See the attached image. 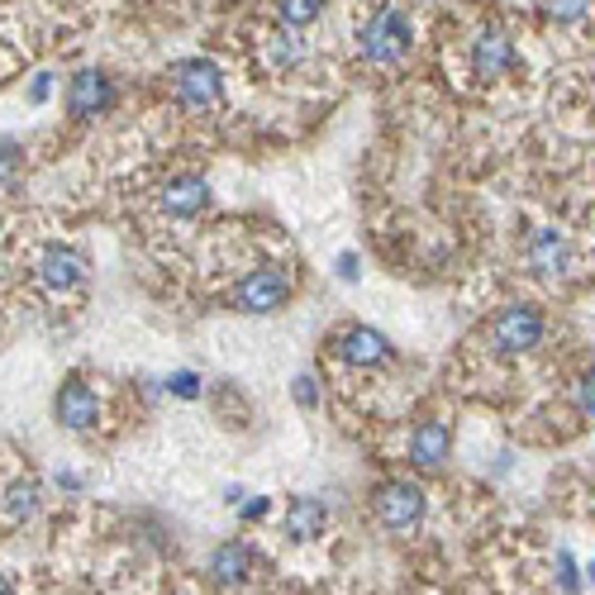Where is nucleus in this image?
<instances>
[{
	"label": "nucleus",
	"instance_id": "f257e3e1",
	"mask_svg": "<svg viewBox=\"0 0 595 595\" xmlns=\"http://www.w3.org/2000/svg\"><path fill=\"white\" fill-rule=\"evenodd\" d=\"M405 53H410V10H405L400 0H386L367 20V29H362V57H367L372 67H390V63H400Z\"/></svg>",
	"mask_w": 595,
	"mask_h": 595
},
{
	"label": "nucleus",
	"instance_id": "f03ea898",
	"mask_svg": "<svg viewBox=\"0 0 595 595\" xmlns=\"http://www.w3.org/2000/svg\"><path fill=\"white\" fill-rule=\"evenodd\" d=\"M291 291H296V277L286 267H253L249 277L229 291V310H239V315H272V310H282Z\"/></svg>",
	"mask_w": 595,
	"mask_h": 595
},
{
	"label": "nucleus",
	"instance_id": "7ed1b4c3",
	"mask_svg": "<svg viewBox=\"0 0 595 595\" xmlns=\"http://www.w3.org/2000/svg\"><path fill=\"white\" fill-rule=\"evenodd\" d=\"M543 343V315L533 305H500L496 319H491V348L500 357H519L533 353Z\"/></svg>",
	"mask_w": 595,
	"mask_h": 595
},
{
	"label": "nucleus",
	"instance_id": "20e7f679",
	"mask_svg": "<svg viewBox=\"0 0 595 595\" xmlns=\"http://www.w3.org/2000/svg\"><path fill=\"white\" fill-rule=\"evenodd\" d=\"M172 91H177L186 110H214L224 100V77L210 57H181L172 67Z\"/></svg>",
	"mask_w": 595,
	"mask_h": 595
},
{
	"label": "nucleus",
	"instance_id": "39448f33",
	"mask_svg": "<svg viewBox=\"0 0 595 595\" xmlns=\"http://www.w3.org/2000/svg\"><path fill=\"white\" fill-rule=\"evenodd\" d=\"M372 515H376V525L390 533H410L419 519H425V491L415 482H382L372 496Z\"/></svg>",
	"mask_w": 595,
	"mask_h": 595
},
{
	"label": "nucleus",
	"instance_id": "423d86ee",
	"mask_svg": "<svg viewBox=\"0 0 595 595\" xmlns=\"http://www.w3.org/2000/svg\"><path fill=\"white\" fill-rule=\"evenodd\" d=\"M114 106V81L106 71L86 67L77 77L67 81V114H77V120H96V114H106Z\"/></svg>",
	"mask_w": 595,
	"mask_h": 595
},
{
	"label": "nucleus",
	"instance_id": "0eeeda50",
	"mask_svg": "<svg viewBox=\"0 0 595 595\" xmlns=\"http://www.w3.org/2000/svg\"><path fill=\"white\" fill-rule=\"evenodd\" d=\"M53 415H57V425L63 429L86 433V429H96V419H100V396L86 382H67L63 390H57V400H53Z\"/></svg>",
	"mask_w": 595,
	"mask_h": 595
},
{
	"label": "nucleus",
	"instance_id": "6e6552de",
	"mask_svg": "<svg viewBox=\"0 0 595 595\" xmlns=\"http://www.w3.org/2000/svg\"><path fill=\"white\" fill-rule=\"evenodd\" d=\"M525 257L539 277H568L572 272V243L558 234V229H533L525 243Z\"/></svg>",
	"mask_w": 595,
	"mask_h": 595
},
{
	"label": "nucleus",
	"instance_id": "1a4fd4ad",
	"mask_svg": "<svg viewBox=\"0 0 595 595\" xmlns=\"http://www.w3.org/2000/svg\"><path fill=\"white\" fill-rule=\"evenodd\" d=\"M86 277V257L77 249H67V243H48L38 257V282L48 286V291H77Z\"/></svg>",
	"mask_w": 595,
	"mask_h": 595
},
{
	"label": "nucleus",
	"instance_id": "9d476101",
	"mask_svg": "<svg viewBox=\"0 0 595 595\" xmlns=\"http://www.w3.org/2000/svg\"><path fill=\"white\" fill-rule=\"evenodd\" d=\"M339 357L348 362V367H382V362L390 357V343L382 329H367V324H353L339 333Z\"/></svg>",
	"mask_w": 595,
	"mask_h": 595
},
{
	"label": "nucleus",
	"instance_id": "9b49d317",
	"mask_svg": "<svg viewBox=\"0 0 595 595\" xmlns=\"http://www.w3.org/2000/svg\"><path fill=\"white\" fill-rule=\"evenodd\" d=\"M448 448H453V429H448V419H425V425L410 433V462L419 472H439L448 462Z\"/></svg>",
	"mask_w": 595,
	"mask_h": 595
},
{
	"label": "nucleus",
	"instance_id": "f8f14e48",
	"mask_svg": "<svg viewBox=\"0 0 595 595\" xmlns=\"http://www.w3.org/2000/svg\"><path fill=\"white\" fill-rule=\"evenodd\" d=\"M253 562H257V553H253L249 543L229 539V543H220L210 553V582L224 586V591H234V586H243L253 576Z\"/></svg>",
	"mask_w": 595,
	"mask_h": 595
},
{
	"label": "nucleus",
	"instance_id": "ddd939ff",
	"mask_svg": "<svg viewBox=\"0 0 595 595\" xmlns=\"http://www.w3.org/2000/svg\"><path fill=\"white\" fill-rule=\"evenodd\" d=\"M510 63H515V43L500 34V29H482L476 34V43H472V71L482 81H496V77H505L510 71Z\"/></svg>",
	"mask_w": 595,
	"mask_h": 595
},
{
	"label": "nucleus",
	"instance_id": "4468645a",
	"mask_svg": "<svg viewBox=\"0 0 595 595\" xmlns=\"http://www.w3.org/2000/svg\"><path fill=\"white\" fill-rule=\"evenodd\" d=\"M157 200H163L167 214H177V220H191V214H200V210L210 206V186H206V177L186 172V177H172Z\"/></svg>",
	"mask_w": 595,
	"mask_h": 595
},
{
	"label": "nucleus",
	"instance_id": "2eb2a0df",
	"mask_svg": "<svg viewBox=\"0 0 595 595\" xmlns=\"http://www.w3.org/2000/svg\"><path fill=\"white\" fill-rule=\"evenodd\" d=\"M324 529H329V505L319 496H296L291 505H286V533H291L296 543H310Z\"/></svg>",
	"mask_w": 595,
	"mask_h": 595
},
{
	"label": "nucleus",
	"instance_id": "dca6fc26",
	"mask_svg": "<svg viewBox=\"0 0 595 595\" xmlns=\"http://www.w3.org/2000/svg\"><path fill=\"white\" fill-rule=\"evenodd\" d=\"M305 53H310V48H305V38L296 34V29H277V34H272L267 38V63L272 67H277V71H291V67H300L305 63Z\"/></svg>",
	"mask_w": 595,
	"mask_h": 595
},
{
	"label": "nucleus",
	"instance_id": "f3484780",
	"mask_svg": "<svg viewBox=\"0 0 595 595\" xmlns=\"http://www.w3.org/2000/svg\"><path fill=\"white\" fill-rule=\"evenodd\" d=\"M5 519L10 525H24V519H34L38 515V482L34 476H24V482H14V486H5Z\"/></svg>",
	"mask_w": 595,
	"mask_h": 595
},
{
	"label": "nucleus",
	"instance_id": "a211bd4d",
	"mask_svg": "<svg viewBox=\"0 0 595 595\" xmlns=\"http://www.w3.org/2000/svg\"><path fill=\"white\" fill-rule=\"evenodd\" d=\"M319 10H324V0H277V14L286 29H305L319 20Z\"/></svg>",
	"mask_w": 595,
	"mask_h": 595
},
{
	"label": "nucleus",
	"instance_id": "6ab92c4d",
	"mask_svg": "<svg viewBox=\"0 0 595 595\" xmlns=\"http://www.w3.org/2000/svg\"><path fill=\"white\" fill-rule=\"evenodd\" d=\"M20 163H24L20 143L0 139V191H10V186H14V181H20Z\"/></svg>",
	"mask_w": 595,
	"mask_h": 595
},
{
	"label": "nucleus",
	"instance_id": "aec40b11",
	"mask_svg": "<svg viewBox=\"0 0 595 595\" xmlns=\"http://www.w3.org/2000/svg\"><path fill=\"white\" fill-rule=\"evenodd\" d=\"M591 0H539V10L548 14L553 24H572V20H582Z\"/></svg>",
	"mask_w": 595,
	"mask_h": 595
},
{
	"label": "nucleus",
	"instance_id": "412c9836",
	"mask_svg": "<svg viewBox=\"0 0 595 595\" xmlns=\"http://www.w3.org/2000/svg\"><path fill=\"white\" fill-rule=\"evenodd\" d=\"M558 586L562 595H582V576H576V558L568 548H558Z\"/></svg>",
	"mask_w": 595,
	"mask_h": 595
},
{
	"label": "nucleus",
	"instance_id": "4be33fe9",
	"mask_svg": "<svg viewBox=\"0 0 595 595\" xmlns=\"http://www.w3.org/2000/svg\"><path fill=\"white\" fill-rule=\"evenodd\" d=\"M167 390H172V396H181V400H196L200 396V376L196 372H172L167 376Z\"/></svg>",
	"mask_w": 595,
	"mask_h": 595
},
{
	"label": "nucleus",
	"instance_id": "5701e85b",
	"mask_svg": "<svg viewBox=\"0 0 595 595\" xmlns=\"http://www.w3.org/2000/svg\"><path fill=\"white\" fill-rule=\"evenodd\" d=\"M576 405H582L586 419H595V372H586L582 382H576Z\"/></svg>",
	"mask_w": 595,
	"mask_h": 595
},
{
	"label": "nucleus",
	"instance_id": "b1692460",
	"mask_svg": "<svg viewBox=\"0 0 595 595\" xmlns=\"http://www.w3.org/2000/svg\"><path fill=\"white\" fill-rule=\"evenodd\" d=\"M319 390H315V376H296V405H305V410H315Z\"/></svg>",
	"mask_w": 595,
	"mask_h": 595
},
{
	"label": "nucleus",
	"instance_id": "393cba45",
	"mask_svg": "<svg viewBox=\"0 0 595 595\" xmlns=\"http://www.w3.org/2000/svg\"><path fill=\"white\" fill-rule=\"evenodd\" d=\"M48 91H53V77L43 71V77H34V86H29V106H43V100H48Z\"/></svg>",
	"mask_w": 595,
	"mask_h": 595
},
{
	"label": "nucleus",
	"instance_id": "a878e982",
	"mask_svg": "<svg viewBox=\"0 0 595 595\" xmlns=\"http://www.w3.org/2000/svg\"><path fill=\"white\" fill-rule=\"evenodd\" d=\"M267 510H272V500H267V496H257V500H243V505H239V515H243V519H263Z\"/></svg>",
	"mask_w": 595,
	"mask_h": 595
},
{
	"label": "nucleus",
	"instance_id": "bb28decb",
	"mask_svg": "<svg viewBox=\"0 0 595 595\" xmlns=\"http://www.w3.org/2000/svg\"><path fill=\"white\" fill-rule=\"evenodd\" d=\"M339 282H357V253H343L339 257Z\"/></svg>",
	"mask_w": 595,
	"mask_h": 595
},
{
	"label": "nucleus",
	"instance_id": "cd10ccee",
	"mask_svg": "<svg viewBox=\"0 0 595 595\" xmlns=\"http://www.w3.org/2000/svg\"><path fill=\"white\" fill-rule=\"evenodd\" d=\"M57 486H67V491H77V486H81V476H77V472H57Z\"/></svg>",
	"mask_w": 595,
	"mask_h": 595
},
{
	"label": "nucleus",
	"instance_id": "c85d7f7f",
	"mask_svg": "<svg viewBox=\"0 0 595 595\" xmlns=\"http://www.w3.org/2000/svg\"><path fill=\"white\" fill-rule=\"evenodd\" d=\"M0 595H14V591H10V582H5V576H0Z\"/></svg>",
	"mask_w": 595,
	"mask_h": 595
},
{
	"label": "nucleus",
	"instance_id": "c756f323",
	"mask_svg": "<svg viewBox=\"0 0 595 595\" xmlns=\"http://www.w3.org/2000/svg\"><path fill=\"white\" fill-rule=\"evenodd\" d=\"M586 582H595V562H586Z\"/></svg>",
	"mask_w": 595,
	"mask_h": 595
}]
</instances>
